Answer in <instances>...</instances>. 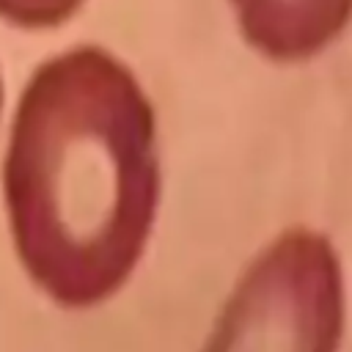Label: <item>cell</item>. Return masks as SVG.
I'll return each instance as SVG.
<instances>
[{"mask_svg":"<svg viewBox=\"0 0 352 352\" xmlns=\"http://www.w3.org/2000/svg\"><path fill=\"white\" fill-rule=\"evenodd\" d=\"M85 0H0V19L25 30H47L63 25Z\"/></svg>","mask_w":352,"mask_h":352,"instance_id":"obj_4","label":"cell"},{"mask_svg":"<svg viewBox=\"0 0 352 352\" xmlns=\"http://www.w3.org/2000/svg\"><path fill=\"white\" fill-rule=\"evenodd\" d=\"M154 107L116 55L74 47L28 80L3 160L14 250L69 311L107 302L138 270L160 206Z\"/></svg>","mask_w":352,"mask_h":352,"instance_id":"obj_1","label":"cell"},{"mask_svg":"<svg viewBox=\"0 0 352 352\" xmlns=\"http://www.w3.org/2000/svg\"><path fill=\"white\" fill-rule=\"evenodd\" d=\"M0 113H3V80H0Z\"/></svg>","mask_w":352,"mask_h":352,"instance_id":"obj_5","label":"cell"},{"mask_svg":"<svg viewBox=\"0 0 352 352\" xmlns=\"http://www.w3.org/2000/svg\"><path fill=\"white\" fill-rule=\"evenodd\" d=\"M231 6L245 41L278 63L319 55L352 19V0H231Z\"/></svg>","mask_w":352,"mask_h":352,"instance_id":"obj_3","label":"cell"},{"mask_svg":"<svg viewBox=\"0 0 352 352\" xmlns=\"http://www.w3.org/2000/svg\"><path fill=\"white\" fill-rule=\"evenodd\" d=\"M344 327L341 256L327 234L294 226L242 270L201 352H341Z\"/></svg>","mask_w":352,"mask_h":352,"instance_id":"obj_2","label":"cell"}]
</instances>
